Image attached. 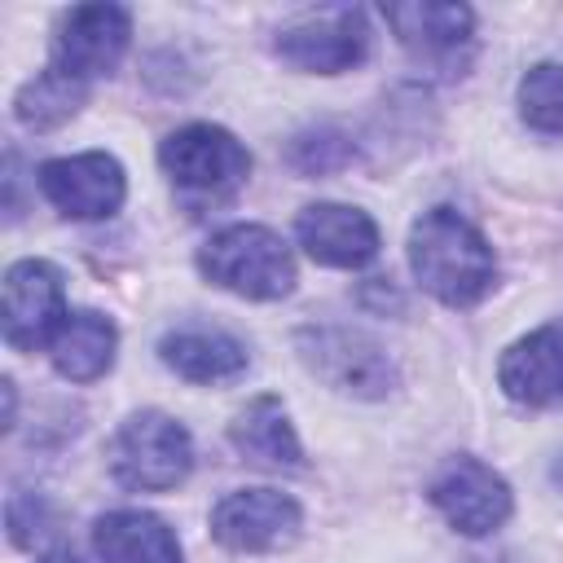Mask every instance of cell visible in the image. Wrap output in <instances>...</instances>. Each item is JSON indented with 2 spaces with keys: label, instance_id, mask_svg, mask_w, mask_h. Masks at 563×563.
I'll return each instance as SVG.
<instances>
[{
  "label": "cell",
  "instance_id": "10",
  "mask_svg": "<svg viewBox=\"0 0 563 563\" xmlns=\"http://www.w3.org/2000/svg\"><path fill=\"white\" fill-rule=\"evenodd\" d=\"M40 194L66 216V220H106L123 207L128 198V176L123 163L106 150L70 154V158H48L35 172Z\"/></svg>",
  "mask_w": 563,
  "mask_h": 563
},
{
  "label": "cell",
  "instance_id": "17",
  "mask_svg": "<svg viewBox=\"0 0 563 563\" xmlns=\"http://www.w3.org/2000/svg\"><path fill=\"white\" fill-rule=\"evenodd\" d=\"M229 444L255 462V466H273V471H295L303 466V444L282 409L277 396H255L233 422H229Z\"/></svg>",
  "mask_w": 563,
  "mask_h": 563
},
{
  "label": "cell",
  "instance_id": "15",
  "mask_svg": "<svg viewBox=\"0 0 563 563\" xmlns=\"http://www.w3.org/2000/svg\"><path fill=\"white\" fill-rule=\"evenodd\" d=\"M158 361L189 378V383H229L246 369V343L220 325H202V321H189V325H172L163 339H158Z\"/></svg>",
  "mask_w": 563,
  "mask_h": 563
},
{
  "label": "cell",
  "instance_id": "18",
  "mask_svg": "<svg viewBox=\"0 0 563 563\" xmlns=\"http://www.w3.org/2000/svg\"><path fill=\"white\" fill-rule=\"evenodd\" d=\"M114 352H119V330L110 317L92 312V308H79L62 321L57 339L48 343V356H53V369L70 383H92L101 374H110L114 365Z\"/></svg>",
  "mask_w": 563,
  "mask_h": 563
},
{
  "label": "cell",
  "instance_id": "12",
  "mask_svg": "<svg viewBox=\"0 0 563 563\" xmlns=\"http://www.w3.org/2000/svg\"><path fill=\"white\" fill-rule=\"evenodd\" d=\"M497 383L515 405H528V409L563 405V317L510 343L501 352Z\"/></svg>",
  "mask_w": 563,
  "mask_h": 563
},
{
  "label": "cell",
  "instance_id": "13",
  "mask_svg": "<svg viewBox=\"0 0 563 563\" xmlns=\"http://www.w3.org/2000/svg\"><path fill=\"white\" fill-rule=\"evenodd\" d=\"M295 238L308 260L325 268H365L378 255V224L347 202H312L295 220Z\"/></svg>",
  "mask_w": 563,
  "mask_h": 563
},
{
  "label": "cell",
  "instance_id": "8",
  "mask_svg": "<svg viewBox=\"0 0 563 563\" xmlns=\"http://www.w3.org/2000/svg\"><path fill=\"white\" fill-rule=\"evenodd\" d=\"M427 497H431V506H435L462 537H488V532H497V528L510 519V506H515L510 484H506L488 462H479V457H471V453L449 457V462L431 475Z\"/></svg>",
  "mask_w": 563,
  "mask_h": 563
},
{
  "label": "cell",
  "instance_id": "11",
  "mask_svg": "<svg viewBox=\"0 0 563 563\" xmlns=\"http://www.w3.org/2000/svg\"><path fill=\"white\" fill-rule=\"evenodd\" d=\"M128 40H132V13L123 4H75L57 18L53 66L88 84L119 66Z\"/></svg>",
  "mask_w": 563,
  "mask_h": 563
},
{
  "label": "cell",
  "instance_id": "21",
  "mask_svg": "<svg viewBox=\"0 0 563 563\" xmlns=\"http://www.w3.org/2000/svg\"><path fill=\"white\" fill-rule=\"evenodd\" d=\"M352 141L343 136V132H334V128H312V132H299L295 141H290V150H286V158H290V167L295 172H303V176H321V172H334V167H343V163H352Z\"/></svg>",
  "mask_w": 563,
  "mask_h": 563
},
{
  "label": "cell",
  "instance_id": "1",
  "mask_svg": "<svg viewBox=\"0 0 563 563\" xmlns=\"http://www.w3.org/2000/svg\"><path fill=\"white\" fill-rule=\"evenodd\" d=\"M409 268L444 308H475L497 282L488 238L453 207H431L409 229Z\"/></svg>",
  "mask_w": 563,
  "mask_h": 563
},
{
  "label": "cell",
  "instance_id": "9",
  "mask_svg": "<svg viewBox=\"0 0 563 563\" xmlns=\"http://www.w3.org/2000/svg\"><path fill=\"white\" fill-rule=\"evenodd\" d=\"M303 528L295 497L277 488H238L211 506V537L233 554H273L286 550Z\"/></svg>",
  "mask_w": 563,
  "mask_h": 563
},
{
  "label": "cell",
  "instance_id": "19",
  "mask_svg": "<svg viewBox=\"0 0 563 563\" xmlns=\"http://www.w3.org/2000/svg\"><path fill=\"white\" fill-rule=\"evenodd\" d=\"M88 101V84L75 79V75H62L57 66L40 70L35 79H26L13 97V114L22 128L31 132H48V128H62L66 119L79 114V106Z\"/></svg>",
  "mask_w": 563,
  "mask_h": 563
},
{
  "label": "cell",
  "instance_id": "7",
  "mask_svg": "<svg viewBox=\"0 0 563 563\" xmlns=\"http://www.w3.org/2000/svg\"><path fill=\"white\" fill-rule=\"evenodd\" d=\"M66 286L57 264L48 260H18L4 273V299H0V330L4 343L18 352H35L57 339L66 321Z\"/></svg>",
  "mask_w": 563,
  "mask_h": 563
},
{
  "label": "cell",
  "instance_id": "4",
  "mask_svg": "<svg viewBox=\"0 0 563 563\" xmlns=\"http://www.w3.org/2000/svg\"><path fill=\"white\" fill-rule=\"evenodd\" d=\"M110 471L123 488H141V493L176 488L194 471V440L185 422H176L172 413L141 409L114 431Z\"/></svg>",
  "mask_w": 563,
  "mask_h": 563
},
{
  "label": "cell",
  "instance_id": "16",
  "mask_svg": "<svg viewBox=\"0 0 563 563\" xmlns=\"http://www.w3.org/2000/svg\"><path fill=\"white\" fill-rule=\"evenodd\" d=\"M101 563H180L176 532L150 510H110L92 523Z\"/></svg>",
  "mask_w": 563,
  "mask_h": 563
},
{
  "label": "cell",
  "instance_id": "5",
  "mask_svg": "<svg viewBox=\"0 0 563 563\" xmlns=\"http://www.w3.org/2000/svg\"><path fill=\"white\" fill-rule=\"evenodd\" d=\"M295 352L325 387L356 400H378L400 378L387 347L352 325H303L295 334Z\"/></svg>",
  "mask_w": 563,
  "mask_h": 563
},
{
  "label": "cell",
  "instance_id": "20",
  "mask_svg": "<svg viewBox=\"0 0 563 563\" xmlns=\"http://www.w3.org/2000/svg\"><path fill=\"white\" fill-rule=\"evenodd\" d=\"M519 114L545 136H563V62H537L519 79Z\"/></svg>",
  "mask_w": 563,
  "mask_h": 563
},
{
  "label": "cell",
  "instance_id": "14",
  "mask_svg": "<svg viewBox=\"0 0 563 563\" xmlns=\"http://www.w3.org/2000/svg\"><path fill=\"white\" fill-rule=\"evenodd\" d=\"M387 26L396 31L400 48L413 62L427 66H449L457 62V53L471 44L475 31V13L466 4H449V0H409V4H387L383 9Z\"/></svg>",
  "mask_w": 563,
  "mask_h": 563
},
{
  "label": "cell",
  "instance_id": "6",
  "mask_svg": "<svg viewBox=\"0 0 563 563\" xmlns=\"http://www.w3.org/2000/svg\"><path fill=\"white\" fill-rule=\"evenodd\" d=\"M277 57L295 70L308 75H339L352 70L356 62H365L369 53V26L365 13L352 4H325V9H308L295 22H286L277 31Z\"/></svg>",
  "mask_w": 563,
  "mask_h": 563
},
{
  "label": "cell",
  "instance_id": "22",
  "mask_svg": "<svg viewBox=\"0 0 563 563\" xmlns=\"http://www.w3.org/2000/svg\"><path fill=\"white\" fill-rule=\"evenodd\" d=\"M40 563H84L79 554H66V550H57V554H44Z\"/></svg>",
  "mask_w": 563,
  "mask_h": 563
},
{
  "label": "cell",
  "instance_id": "2",
  "mask_svg": "<svg viewBox=\"0 0 563 563\" xmlns=\"http://www.w3.org/2000/svg\"><path fill=\"white\" fill-rule=\"evenodd\" d=\"M198 268L211 286L273 303L295 290V255L268 224H229L198 246Z\"/></svg>",
  "mask_w": 563,
  "mask_h": 563
},
{
  "label": "cell",
  "instance_id": "3",
  "mask_svg": "<svg viewBox=\"0 0 563 563\" xmlns=\"http://www.w3.org/2000/svg\"><path fill=\"white\" fill-rule=\"evenodd\" d=\"M158 163H163L172 189L189 207L229 202L251 176L246 145L220 123H185V128L167 132L158 145Z\"/></svg>",
  "mask_w": 563,
  "mask_h": 563
}]
</instances>
